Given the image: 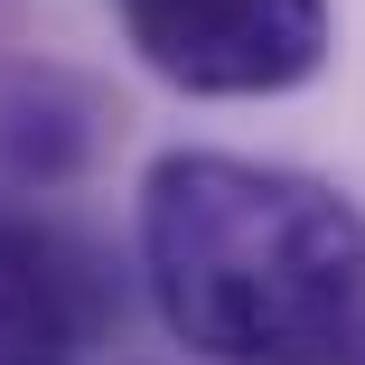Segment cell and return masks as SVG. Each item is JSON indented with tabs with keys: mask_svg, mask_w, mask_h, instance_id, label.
<instances>
[{
	"mask_svg": "<svg viewBox=\"0 0 365 365\" xmlns=\"http://www.w3.org/2000/svg\"><path fill=\"white\" fill-rule=\"evenodd\" d=\"M140 272L197 356L309 365L365 309V215L300 169L169 150L140 178Z\"/></svg>",
	"mask_w": 365,
	"mask_h": 365,
	"instance_id": "obj_1",
	"label": "cell"
},
{
	"mask_svg": "<svg viewBox=\"0 0 365 365\" xmlns=\"http://www.w3.org/2000/svg\"><path fill=\"white\" fill-rule=\"evenodd\" d=\"M122 29L178 94H290L328 56V0H122Z\"/></svg>",
	"mask_w": 365,
	"mask_h": 365,
	"instance_id": "obj_2",
	"label": "cell"
},
{
	"mask_svg": "<svg viewBox=\"0 0 365 365\" xmlns=\"http://www.w3.org/2000/svg\"><path fill=\"white\" fill-rule=\"evenodd\" d=\"M85 346V290L56 235L0 215V365H76Z\"/></svg>",
	"mask_w": 365,
	"mask_h": 365,
	"instance_id": "obj_3",
	"label": "cell"
}]
</instances>
